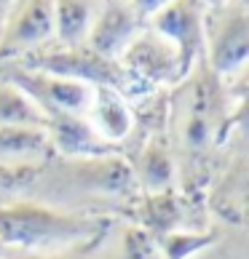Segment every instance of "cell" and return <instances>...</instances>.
<instances>
[{"mask_svg": "<svg viewBox=\"0 0 249 259\" xmlns=\"http://www.w3.org/2000/svg\"><path fill=\"white\" fill-rule=\"evenodd\" d=\"M113 217L83 214L46 200L0 203V243L6 251H59L97 235H108Z\"/></svg>", "mask_w": 249, "mask_h": 259, "instance_id": "6da1fadb", "label": "cell"}, {"mask_svg": "<svg viewBox=\"0 0 249 259\" xmlns=\"http://www.w3.org/2000/svg\"><path fill=\"white\" fill-rule=\"evenodd\" d=\"M38 177H46L56 193L94 195V198H129L139 190L131 160L121 152L94 158H59L51 171L38 166Z\"/></svg>", "mask_w": 249, "mask_h": 259, "instance_id": "7a4b0ae2", "label": "cell"}, {"mask_svg": "<svg viewBox=\"0 0 249 259\" xmlns=\"http://www.w3.org/2000/svg\"><path fill=\"white\" fill-rule=\"evenodd\" d=\"M183 83L188 91L183 112V147L188 150V155L198 158L215 145V139L228 123V102L223 94L225 85L204 62H198Z\"/></svg>", "mask_w": 249, "mask_h": 259, "instance_id": "3957f363", "label": "cell"}, {"mask_svg": "<svg viewBox=\"0 0 249 259\" xmlns=\"http://www.w3.org/2000/svg\"><path fill=\"white\" fill-rule=\"evenodd\" d=\"M22 67H30V70H43L51 75H59V78H70V80H81L91 89H113L118 94H129L131 85L123 75L121 64L116 59H108V56H99L97 51H91L89 46H56L49 43L43 49H38L32 54H24L19 59H11Z\"/></svg>", "mask_w": 249, "mask_h": 259, "instance_id": "277c9868", "label": "cell"}, {"mask_svg": "<svg viewBox=\"0 0 249 259\" xmlns=\"http://www.w3.org/2000/svg\"><path fill=\"white\" fill-rule=\"evenodd\" d=\"M249 59V11L241 0L209 8L204 19V64L220 80L244 75Z\"/></svg>", "mask_w": 249, "mask_h": 259, "instance_id": "5b68a950", "label": "cell"}, {"mask_svg": "<svg viewBox=\"0 0 249 259\" xmlns=\"http://www.w3.org/2000/svg\"><path fill=\"white\" fill-rule=\"evenodd\" d=\"M0 80L14 85L30 99L43 118L51 115H89L94 89L81 80L59 78V75L30 70L16 62H0Z\"/></svg>", "mask_w": 249, "mask_h": 259, "instance_id": "8992f818", "label": "cell"}, {"mask_svg": "<svg viewBox=\"0 0 249 259\" xmlns=\"http://www.w3.org/2000/svg\"><path fill=\"white\" fill-rule=\"evenodd\" d=\"M118 64H121V70L126 75L131 89L164 91V89H171V85L183 83L188 78L177 49L164 35L150 30L148 24L121 51Z\"/></svg>", "mask_w": 249, "mask_h": 259, "instance_id": "52a82bcc", "label": "cell"}, {"mask_svg": "<svg viewBox=\"0 0 249 259\" xmlns=\"http://www.w3.org/2000/svg\"><path fill=\"white\" fill-rule=\"evenodd\" d=\"M204 19L206 6L201 0H171L145 22L177 49L185 75L204 62Z\"/></svg>", "mask_w": 249, "mask_h": 259, "instance_id": "ba28073f", "label": "cell"}, {"mask_svg": "<svg viewBox=\"0 0 249 259\" xmlns=\"http://www.w3.org/2000/svg\"><path fill=\"white\" fill-rule=\"evenodd\" d=\"M54 40L51 0H16L0 32V62L19 59Z\"/></svg>", "mask_w": 249, "mask_h": 259, "instance_id": "9c48e42d", "label": "cell"}, {"mask_svg": "<svg viewBox=\"0 0 249 259\" xmlns=\"http://www.w3.org/2000/svg\"><path fill=\"white\" fill-rule=\"evenodd\" d=\"M142 27H145V19L134 11V6L129 0H104L89 30L86 46L91 51H97L99 56H108V59L118 62L121 51L131 43V37Z\"/></svg>", "mask_w": 249, "mask_h": 259, "instance_id": "30bf717a", "label": "cell"}, {"mask_svg": "<svg viewBox=\"0 0 249 259\" xmlns=\"http://www.w3.org/2000/svg\"><path fill=\"white\" fill-rule=\"evenodd\" d=\"M46 134L51 142V155L59 158H94L121 152V147L108 145L86 115H51L46 118Z\"/></svg>", "mask_w": 249, "mask_h": 259, "instance_id": "8fae6325", "label": "cell"}, {"mask_svg": "<svg viewBox=\"0 0 249 259\" xmlns=\"http://www.w3.org/2000/svg\"><path fill=\"white\" fill-rule=\"evenodd\" d=\"M134 177L142 193H164V190H174V177H177V163L171 155L166 131L158 128L148 134L145 145L139 147L137 163H131Z\"/></svg>", "mask_w": 249, "mask_h": 259, "instance_id": "7c38bea8", "label": "cell"}, {"mask_svg": "<svg viewBox=\"0 0 249 259\" xmlns=\"http://www.w3.org/2000/svg\"><path fill=\"white\" fill-rule=\"evenodd\" d=\"M89 123L91 128L113 147H121L123 139H129L134 134V112L123 99V94L113 91V89H94V99H91V110H89Z\"/></svg>", "mask_w": 249, "mask_h": 259, "instance_id": "4fadbf2b", "label": "cell"}, {"mask_svg": "<svg viewBox=\"0 0 249 259\" xmlns=\"http://www.w3.org/2000/svg\"><path fill=\"white\" fill-rule=\"evenodd\" d=\"M54 3V40L56 46H83L104 0H51Z\"/></svg>", "mask_w": 249, "mask_h": 259, "instance_id": "5bb4252c", "label": "cell"}, {"mask_svg": "<svg viewBox=\"0 0 249 259\" xmlns=\"http://www.w3.org/2000/svg\"><path fill=\"white\" fill-rule=\"evenodd\" d=\"M185 219V208L180 203L174 190L164 193H145L139 200V227L156 241V238L180 230Z\"/></svg>", "mask_w": 249, "mask_h": 259, "instance_id": "9a60e30c", "label": "cell"}, {"mask_svg": "<svg viewBox=\"0 0 249 259\" xmlns=\"http://www.w3.org/2000/svg\"><path fill=\"white\" fill-rule=\"evenodd\" d=\"M49 155L51 142L43 126H0V163H30Z\"/></svg>", "mask_w": 249, "mask_h": 259, "instance_id": "2e32d148", "label": "cell"}, {"mask_svg": "<svg viewBox=\"0 0 249 259\" xmlns=\"http://www.w3.org/2000/svg\"><path fill=\"white\" fill-rule=\"evenodd\" d=\"M217 243V233L206 230H171V233L156 238V248L161 259H193L196 254L206 251Z\"/></svg>", "mask_w": 249, "mask_h": 259, "instance_id": "e0dca14e", "label": "cell"}, {"mask_svg": "<svg viewBox=\"0 0 249 259\" xmlns=\"http://www.w3.org/2000/svg\"><path fill=\"white\" fill-rule=\"evenodd\" d=\"M0 126H43L46 118L19 89L0 80Z\"/></svg>", "mask_w": 249, "mask_h": 259, "instance_id": "ac0fdd59", "label": "cell"}, {"mask_svg": "<svg viewBox=\"0 0 249 259\" xmlns=\"http://www.w3.org/2000/svg\"><path fill=\"white\" fill-rule=\"evenodd\" d=\"M104 238L108 235H97L75 246L59 248V251H8L3 259H99Z\"/></svg>", "mask_w": 249, "mask_h": 259, "instance_id": "d6986e66", "label": "cell"}, {"mask_svg": "<svg viewBox=\"0 0 249 259\" xmlns=\"http://www.w3.org/2000/svg\"><path fill=\"white\" fill-rule=\"evenodd\" d=\"M38 163H0V195L30 187Z\"/></svg>", "mask_w": 249, "mask_h": 259, "instance_id": "ffe728a7", "label": "cell"}, {"mask_svg": "<svg viewBox=\"0 0 249 259\" xmlns=\"http://www.w3.org/2000/svg\"><path fill=\"white\" fill-rule=\"evenodd\" d=\"M129 3L134 6V11H137V14L148 22L153 14L161 11V8H164L166 3H171V0H129Z\"/></svg>", "mask_w": 249, "mask_h": 259, "instance_id": "44dd1931", "label": "cell"}, {"mask_svg": "<svg viewBox=\"0 0 249 259\" xmlns=\"http://www.w3.org/2000/svg\"><path fill=\"white\" fill-rule=\"evenodd\" d=\"M14 3H16V0H0V32H3V27L8 22V14H11Z\"/></svg>", "mask_w": 249, "mask_h": 259, "instance_id": "7402d4cb", "label": "cell"}, {"mask_svg": "<svg viewBox=\"0 0 249 259\" xmlns=\"http://www.w3.org/2000/svg\"><path fill=\"white\" fill-rule=\"evenodd\" d=\"M201 3H204V6H206V11H209V8H217V6L228 3V0H201Z\"/></svg>", "mask_w": 249, "mask_h": 259, "instance_id": "603a6c76", "label": "cell"}, {"mask_svg": "<svg viewBox=\"0 0 249 259\" xmlns=\"http://www.w3.org/2000/svg\"><path fill=\"white\" fill-rule=\"evenodd\" d=\"M6 254H8V251H6V246H3V243H0V259H3Z\"/></svg>", "mask_w": 249, "mask_h": 259, "instance_id": "cb8c5ba5", "label": "cell"}]
</instances>
